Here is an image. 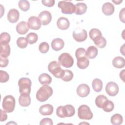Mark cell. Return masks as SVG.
Returning a JSON list of instances; mask_svg holds the SVG:
<instances>
[{
	"mask_svg": "<svg viewBox=\"0 0 125 125\" xmlns=\"http://www.w3.org/2000/svg\"><path fill=\"white\" fill-rule=\"evenodd\" d=\"M49 49V45L46 42H41L39 46V51L42 53H47Z\"/></svg>",
	"mask_w": 125,
	"mask_h": 125,
	"instance_id": "cell-39",
	"label": "cell"
},
{
	"mask_svg": "<svg viewBox=\"0 0 125 125\" xmlns=\"http://www.w3.org/2000/svg\"><path fill=\"white\" fill-rule=\"evenodd\" d=\"M105 91L107 94L110 96L117 95L119 92V87L118 84L113 82H108L105 86Z\"/></svg>",
	"mask_w": 125,
	"mask_h": 125,
	"instance_id": "cell-9",
	"label": "cell"
},
{
	"mask_svg": "<svg viewBox=\"0 0 125 125\" xmlns=\"http://www.w3.org/2000/svg\"><path fill=\"white\" fill-rule=\"evenodd\" d=\"M73 39L78 42H82L86 40L87 38V34L84 29L77 28L73 32Z\"/></svg>",
	"mask_w": 125,
	"mask_h": 125,
	"instance_id": "cell-8",
	"label": "cell"
},
{
	"mask_svg": "<svg viewBox=\"0 0 125 125\" xmlns=\"http://www.w3.org/2000/svg\"><path fill=\"white\" fill-rule=\"evenodd\" d=\"M26 39L30 44H32L37 42L38 39V36L36 33L31 32L26 35Z\"/></svg>",
	"mask_w": 125,
	"mask_h": 125,
	"instance_id": "cell-30",
	"label": "cell"
},
{
	"mask_svg": "<svg viewBox=\"0 0 125 125\" xmlns=\"http://www.w3.org/2000/svg\"><path fill=\"white\" fill-rule=\"evenodd\" d=\"M107 100V98L104 95H100L98 96L95 99V104L99 108H102L103 106Z\"/></svg>",
	"mask_w": 125,
	"mask_h": 125,
	"instance_id": "cell-28",
	"label": "cell"
},
{
	"mask_svg": "<svg viewBox=\"0 0 125 125\" xmlns=\"http://www.w3.org/2000/svg\"><path fill=\"white\" fill-rule=\"evenodd\" d=\"M77 65L80 69H85L89 64V61L87 56L82 57L77 59Z\"/></svg>",
	"mask_w": 125,
	"mask_h": 125,
	"instance_id": "cell-20",
	"label": "cell"
},
{
	"mask_svg": "<svg viewBox=\"0 0 125 125\" xmlns=\"http://www.w3.org/2000/svg\"><path fill=\"white\" fill-rule=\"evenodd\" d=\"M40 113L42 115H50L53 112V106L50 104H45L40 106Z\"/></svg>",
	"mask_w": 125,
	"mask_h": 125,
	"instance_id": "cell-15",
	"label": "cell"
},
{
	"mask_svg": "<svg viewBox=\"0 0 125 125\" xmlns=\"http://www.w3.org/2000/svg\"><path fill=\"white\" fill-rule=\"evenodd\" d=\"M123 1V0H112V2H114L115 3V4H119L121 2H122Z\"/></svg>",
	"mask_w": 125,
	"mask_h": 125,
	"instance_id": "cell-48",
	"label": "cell"
},
{
	"mask_svg": "<svg viewBox=\"0 0 125 125\" xmlns=\"http://www.w3.org/2000/svg\"><path fill=\"white\" fill-rule=\"evenodd\" d=\"M114 103L111 101L108 100L105 103V104L102 107L103 109L106 112H110L112 111L114 109Z\"/></svg>",
	"mask_w": 125,
	"mask_h": 125,
	"instance_id": "cell-32",
	"label": "cell"
},
{
	"mask_svg": "<svg viewBox=\"0 0 125 125\" xmlns=\"http://www.w3.org/2000/svg\"><path fill=\"white\" fill-rule=\"evenodd\" d=\"M77 94L81 97H85L87 96L90 93L89 86L85 83L80 84L77 88Z\"/></svg>",
	"mask_w": 125,
	"mask_h": 125,
	"instance_id": "cell-12",
	"label": "cell"
},
{
	"mask_svg": "<svg viewBox=\"0 0 125 125\" xmlns=\"http://www.w3.org/2000/svg\"><path fill=\"white\" fill-rule=\"evenodd\" d=\"M78 116L80 119L91 120L93 118V113L88 106L81 105L78 109Z\"/></svg>",
	"mask_w": 125,
	"mask_h": 125,
	"instance_id": "cell-6",
	"label": "cell"
},
{
	"mask_svg": "<svg viewBox=\"0 0 125 125\" xmlns=\"http://www.w3.org/2000/svg\"><path fill=\"white\" fill-rule=\"evenodd\" d=\"M125 69L123 70L122 71L120 72V77L121 78V79H122L123 80V81H124V74H125Z\"/></svg>",
	"mask_w": 125,
	"mask_h": 125,
	"instance_id": "cell-47",
	"label": "cell"
},
{
	"mask_svg": "<svg viewBox=\"0 0 125 125\" xmlns=\"http://www.w3.org/2000/svg\"><path fill=\"white\" fill-rule=\"evenodd\" d=\"M115 10L114 6L110 2H105L102 6V11L106 16H110L113 14Z\"/></svg>",
	"mask_w": 125,
	"mask_h": 125,
	"instance_id": "cell-18",
	"label": "cell"
},
{
	"mask_svg": "<svg viewBox=\"0 0 125 125\" xmlns=\"http://www.w3.org/2000/svg\"><path fill=\"white\" fill-rule=\"evenodd\" d=\"M73 72L69 70H64V73L61 79L64 82H69L73 78Z\"/></svg>",
	"mask_w": 125,
	"mask_h": 125,
	"instance_id": "cell-31",
	"label": "cell"
},
{
	"mask_svg": "<svg viewBox=\"0 0 125 125\" xmlns=\"http://www.w3.org/2000/svg\"><path fill=\"white\" fill-rule=\"evenodd\" d=\"M29 28L33 30H39L41 27V22L38 17L31 16L28 20Z\"/></svg>",
	"mask_w": 125,
	"mask_h": 125,
	"instance_id": "cell-11",
	"label": "cell"
},
{
	"mask_svg": "<svg viewBox=\"0 0 125 125\" xmlns=\"http://www.w3.org/2000/svg\"><path fill=\"white\" fill-rule=\"evenodd\" d=\"M58 61L60 64L66 68L72 67L74 63L73 57L68 53H62L58 58Z\"/></svg>",
	"mask_w": 125,
	"mask_h": 125,
	"instance_id": "cell-7",
	"label": "cell"
},
{
	"mask_svg": "<svg viewBox=\"0 0 125 125\" xmlns=\"http://www.w3.org/2000/svg\"><path fill=\"white\" fill-rule=\"evenodd\" d=\"M87 10V5L83 2H79L75 5V13L78 15L84 14Z\"/></svg>",
	"mask_w": 125,
	"mask_h": 125,
	"instance_id": "cell-24",
	"label": "cell"
},
{
	"mask_svg": "<svg viewBox=\"0 0 125 125\" xmlns=\"http://www.w3.org/2000/svg\"><path fill=\"white\" fill-rule=\"evenodd\" d=\"M38 18L40 19L42 24L43 25H46L51 22L52 15L50 12L48 11H43L39 14Z\"/></svg>",
	"mask_w": 125,
	"mask_h": 125,
	"instance_id": "cell-10",
	"label": "cell"
},
{
	"mask_svg": "<svg viewBox=\"0 0 125 125\" xmlns=\"http://www.w3.org/2000/svg\"><path fill=\"white\" fill-rule=\"evenodd\" d=\"M39 82L42 85H48L52 82V78L46 73L41 74L38 78Z\"/></svg>",
	"mask_w": 125,
	"mask_h": 125,
	"instance_id": "cell-23",
	"label": "cell"
},
{
	"mask_svg": "<svg viewBox=\"0 0 125 125\" xmlns=\"http://www.w3.org/2000/svg\"><path fill=\"white\" fill-rule=\"evenodd\" d=\"M19 103L21 106L26 107L30 105L31 103V98L30 95L21 94L19 98Z\"/></svg>",
	"mask_w": 125,
	"mask_h": 125,
	"instance_id": "cell-19",
	"label": "cell"
},
{
	"mask_svg": "<svg viewBox=\"0 0 125 125\" xmlns=\"http://www.w3.org/2000/svg\"><path fill=\"white\" fill-rule=\"evenodd\" d=\"M48 69L56 78L61 79L63 76L64 70L61 68L60 63L57 61L51 62L48 65Z\"/></svg>",
	"mask_w": 125,
	"mask_h": 125,
	"instance_id": "cell-3",
	"label": "cell"
},
{
	"mask_svg": "<svg viewBox=\"0 0 125 125\" xmlns=\"http://www.w3.org/2000/svg\"><path fill=\"white\" fill-rule=\"evenodd\" d=\"M20 17V13L16 9H10L7 15V18L8 21L11 23H15L19 20Z\"/></svg>",
	"mask_w": 125,
	"mask_h": 125,
	"instance_id": "cell-13",
	"label": "cell"
},
{
	"mask_svg": "<svg viewBox=\"0 0 125 125\" xmlns=\"http://www.w3.org/2000/svg\"><path fill=\"white\" fill-rule=\"evenodd\" d=\"M29 29L27 22L25 21H21L18 23L16 26V31L18 33L21 35L25 34Z\"/></svg>",
	"mask_w": 125,
	"mask_h": 125,
	"instance_id": "cell-14",
	"label": "cell"
},
{
	"mask_svg": "<svg viewBox=\"0 0 125 125\" xmlns=\"http://www.w3.org/2000/svg\"><path fill=\"white\" fill-rule=\"evenodd\" d=\"M112 65L114 67L117 68H122L124 67L125 65V61L124 58L120 56L115 57L112 61Z\"/></svg>",
	"mask_w": 125,
	"mask_h": 125,
	"instance_id": "cell-22",
	"label": "cell"
},
{
	"mask_svg": "<svg viewBox=\"0 0 125 125\" xmlns=\"http://www.w3.org/2000/svg\"><path fill=\"white\" fill-rule=\"evenodd\" d=\"M53 124L52 120L50 118H43L42 119L40 123V125H52Z\"/></svg>",
	"mask_w": 125,
	"mask_h": 125,
	"instance_id": "cell-42",
	"label": "cell"
},
{
	"mask_svg": "<svg viewBox=\"0 0 125 125\" xmlns=\"http://www.w3.org/2000/svg\"><path fill=\"white\" fill-rule=\"evenodd\" d=\"M110 121L112 125H120L123 123V116L120 114H115L111 116Z\"/></svg>",
	"mask_w": 125,
	"mask_h": 125,
	"instance_id": "cell-29",
	"label": "cell"
},
{
	"mask_svg": "<svg viewBox=\"0 0 125 125\" xmlns=\"http://www.w3.org/2000/svg\"><path fill=\"white\" fill-rule=\"evenodd\" d=\"M9 79V76L6 71L0 70V82L1 83L7 82Z\"/></svg>",
	"mask_w": 125,
	"mask_h": 125,
	"instance_id": "cell-41",
	"label": "cell"
},
{
	"mask_svg": "<svg viewBox=\"0 0 125 125\" xmlns=\"http://www.w3.org/2000/svg\"><path fill=\"white\" fill-rule=\"evenodd\" d=\"M10 54V47L8 43H0V57L7 58Z\"/></svg>",
	"mask_w": 125,
	"mask_h": 125,
	"instance_id": "cell-21",
	"label": "cell"
},
{
	"mask_svg": "<svg viewBox=\"0 0 125 125\" xmlns=\"http://www.w3.org/2000/svg\"><path fill=\"white\" fill-rule=\"evenodd\" d=\"M18 5L20 8L23 11H26L29 9L30 3L26 0H21L19 1Z\"/></svg>",
	"mask_w": 125,
	"mask_h": 125,
	"instance_id": "cell-33",
	"label": "cell"
},
{
	"mask_svg": "<svg viewBox=\"0 0 125 125\" xmlns=\"http://www.w3.org/2000/svg\"><path fill=\"white\" fill-rule=\"evenodd\" d=\"M102 35L101 32L97 28H92L89 31V37L93 41L96 37Z\"/></svg>",
	"mask_w": 125,
	"mask_h": 125,
	"instance_id": "cell-38",
	"label": "cell"
},
{
	"mask_svg": "<svg viewBox=\"0 0 125 125\" xmlns=\"http://www.w3.org/2000/svg\"><path fill=\"white\" fill-rule=\"evenodd\" d=\"M95 44L99 48H103L106 45V41L102 35L96 37L93 40Z\"/></svg>",
	"mask_w": 125,
	"mask_h": 125,
	"instance_id": "cell-25",
	"label": "cell"
},
{
	"mask_svg": "<svg viewBox=\"0 0 125 125\" xmlns=\"http://www.w3.org/2000/svg\"><path fill=\"white\" fill-rule=\"evenodd\" d=\"M15 99L13 96L9 95L4 97L2 106L3 110L6 112L10 113L13 112L15 109Z\"/></svg>",
	"mask_w": 125,
	"mask_h": 125,
	"instance_id": "cell-4",
	"label": "cell"
},
{
	"mask_svg": "<svg viewBox=\"0 0 125 125\" xmlns=\"http://www.w3.org/2000/svg\"><path fill=\"white\" fill-rule=\"evenodd\" d=\"M19 91L21 94L30 95L31 88V81L30 79L22 77L18 81Z\"/></svg>",
	"mask_w": 125,
	"mask_h": 125,
	"instance_id": "cell-2",
	"label": "cell"
},
{
	"mask_svg": "<svg viewBox=\"0 0 125 125\" xmlns=\"http://www.w3.org/2000/svg\"><path fill=\"white\" fill-rule=\"evenodd\" d=\"M65 109L66 117H71L75 113V109L74 106L71 104H66L64 106Z\"/></svg>",
	"mask_w": 125,
	"mask_h": 125,
	"instance_id": "cell-35",
	"label": "cell"
},
{
	"mask_svg": "<svg viewBox=\"0 0 125 125\" xmlns=\"http://www.w3.org/2000/svg\"><path fill=\"white\" fill-rule=\"evenodd\" d=\"M75 56L77 59L82 57L87 56L85 49L84 48L82 47L78 48L75 52Z\"/></svg>",
	"mask_w": 125,
	"mask_h": 125,
	"instance_id": "cell-40",
	"label": "cell"
},
{
	"mask_svg": "<svg viewBox=\"0 0 125 125\" xmlns=\"http://www.w3.org/2000/svg\"><path fill=\"white\" fill-rule=\"evenodd\" d=\"M9 63V60L7 58L0 57V66L1 67H5Z\"/></svg>",
	"mask_w": 125,
	"mask_h": 125,
	"instance_id": "cell-44",
	"label": "cell"
},
{
	"mask_svg": "<svg viewBox=\"0 0 125 125\" xmlns=\"http://www.w3.org/2000/svg\"><path fill=\"white\" fill-rule=\"evenodd\" d=\"M56 114L57 115L61 118L66 117V113L64 106H60L58 107L56 110Z\"/></svg>",
	"mask_w": 125,
	"mask_h": 125,
	"instance_id": "cell-37",
	"label": "cell"
},
{
	"mask_svg": "<svg viewBox=\"0 0 125 125\" xmlns=\"http://www.w3.org/2000/svg\"><path fill=\"white\" fill-rule=\"evenodd\" d=\"M58 6L61 9L62 12L65 14H72L75 13V5L70 1L62 0L59 2Z\"/></svg>",
	"mask_w": 125,
	"mask_h": 125,
	"instance_id": "cell-5",
	"label": "cell"
},
{
	"mask_svg": "<svg viewBox=\"0 0 125 125\" xmlns=\"http://www.w3.org/2000/svg\"><path fill=\"white\" fill-rule=\"evenodd\" d=\"M28 41L26 38L20 37L17 40V44L19 48H25L28 45Z\"/></svg>",
	"mask_w": 125,
	"mask_h": 125,
	"instance_id": "cell-34",
	"label": "cell"
},
{
	"mask_svg": "<svg viewBox=\"0 0 125 125\" xmlns=\"http://www.w3.org/2000/svg\"><path fill=\"white\" fill-rule=\"evenodd\" d=\"M92 86L95 92H100L103 88V82L99 79H95L92 81Z\"/></svg>",
	"mask_w": 125,
	"mask_h": 125,
	"instance_id": "cell-27",
	"label": "cell"
},
{
	"mask_svg": "<svg viewBox=\"0 0 125 125\" xmlns=\"http://www.w3.org/2000/svg\"><path fill=\"white\" fill-rule=\"evenodd\" d=\"M53 89L48 85H43L41 87L36 93V98L41 102L47 101L53 94Z\"/></svg>",
	"mask_w": 125,
	"mask_h": 125,
	"instance_id": "cell-1",
	"label": "cell"
},
{
	"mask_svg": "<svg viewBox=\"0 0 125 125\" xmlns=\"http://www.w3.org/2000/svg\"><path fill=\"white\" fill-rule=\"evenodd\" d=\"M10 36L7 32H2L0 34V43H8L10 41Z\"/></svg>",
	"mask_w": 125,
	"mask_h": 125,
	"instance_id": "cell-36",
	"label": "cell"
},
{
	"mask_svg": "<svg viewBox=\"0 0 125 125\" xmlns=\"http://www.w3.org/2000/svg\"><path fill=\"white\" fill-rule=\"evenodd\" d=\"M87 57L90 59L95 58L98 53V50L97 47L94 46H90L88 47L86 51Z\"/></svg>",
	"mask_w": 125,
	"mask_h": 125,
	"instance_id": "cell-26",
	"label": "cell"
},
{
	"mask_svg": "<svg viewBox=\"0 0 125 125\" xmlns=\"http://www.w3.org/2000/svg\"><path fill=\"white\" fill-rule=\"evenodd\" d=\"M42 3L45 6L51 7L54 5L55 1L54 0H42Z\"/></svg>",
	"mask_w": 125,
	"mask_h": 125,
	"instance_id": "cell-43",
	"label": "cell"
},
{
	"mask_svg": "<svg viewBox=\"0 0 125 125\" xmlns=\"http://www.w3.org/2000/svg\"><path fill=\"white\" fill-rule=\"evenodd\" d=\"M0 121L3 122L6 120L7 118V116L6 113V111H2L1 109H0Z\"/></svg>",
	"mask_w": 125,
	"mask_h": 125,
	"instance_id": "cell-45",
	"label": "cell"
},
{
	"mask_svg": "<svg viewBox=\"0 0 125 125\" xmlns=\"http://www.w3.org/2000/svg\"><path fill=\"white\" fill-rule=\"evenodd\" d=\"M57 25L59 29L64 30L69 28L70 22L67 18L64 17H60L57 20Z\"/></svg>",
	"mask_w": 125,
	"mask_h": 125,
	"instance_id": "cell-16",
	"label": "cell"
},
{
	"mask_svg": "<svg viewBox=\"0 0 125 125\" xmlns=\"http://www.w3.org/2000/svg\"><path fill=\"white\" fill-rule=\"evenodd\" d=\"M64 45V41L61 38H56L53 40L51 42V47L55 51H59L62 49Z\"/></svg>",
	"mask_w": 125,
	"mask_h": 125,
	"instance_id": "cell-17",
	"label": "cell"
},
{
	"mask_svg": "<svg viewBox=\"0 0 125 125\" xmlns=\"http://www.w3.org/2000/svg\"><path fill=\"white\" fill-rule=\"evenodd\" d=\"M119 18L121 21L125 23V8H123L120 12Z\"/></svg>",
	"mask_w": 125,
	"mask_h": 125,
	"instance_id": "cell-46",
	"label": "cell"
}]
</instances>
